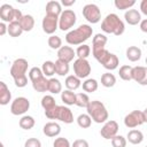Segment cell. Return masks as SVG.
Segmentation results:
<instances>
[{"mask_svg": "<svg viewBox=\"0 0 147 147\" xmlns=\"http://www.w3.org/2000/svg\"><path fill=\"white\" fill-rule=\"evenodd\" d=\"M29 63L25 59H16L10 67V76L14 79V83L17 87H25L28 84V71Z\"/></svg>", "mask_w": 147, "mask_h": 147, "instance_id": "obj_1", "label": "cell"}, {"mask_svg": "<svg viewBox=\"0 0 147 147\" xmlns=\"http://www.w3.org/2000/svg\"><path fill=\"white\" fill-rule=\"evenodd\" d=\"M92 34L93 29L88 24H82L65 34V41L69 45H83L90 37H92Z\"/></svg>", "mask_w": 147, "mask_h": 147, "instance_id": "obj_2", "label": "cell"}, {"mask_svg": "<svg viewBox=\"0 0 147 147\" xmlns=\"http://www.w3.org/2000/svg\"><path fill=\"white\" fill-rule=\"evenodd\" d=\"M101 30L106 33L121 36L124 33L125 25H124V22L116 14L111 13V14H108L101 22Z\"/></svg>", "mask_w": 147, "mask_h": 147, "instance_id": "obj_3", "label": "cell"}, {"mask_svg": "<svg viewBox=\"0 0 147 147\" xmlns=\"http://www.w3.org/2000/svg\"><path fill=\"white\" fill-rule=\"evenodd\" d=\"M86 110L90 117L92 118V121H94L95 123H99V124L106 123L108 119V110L101 101H98V100L91 101Z\"/></svg>", "mask_w": 147, "mask_h": 147, "instance_id": "obj_4", "label": "cell"}, {"mask_svg": "<svg viewBox=\"0 0 147 147\" xmlns=\"http://www.w3.org/2000/svg\"><path fill=\"white\" fill-rule=\"evenodd\" d=\"M93 56L107 70H115V69H117V67L119 64V60H118L117 55H115L114 53H110L106 48L100 52L93 53Z\"/></svg>", "mask_w": 147, "mask_h": 147, "instance_id": "obj_5", "label": "cell"}, {"mask_svg": "<svg viewBox=\"0 0 147 147\" xmlns=\"http://www.w3.org/2000/svg\"><path fill=\"white\" fill-rule=\"evenodd\" d=\"M45 116L49 119H59L65 124H70L74 122V114L65 106H56L51 110H46Z\"/></svg>", "mask_w": 147, "mask_h": 147, "instance_id": "obj_6", "label": "cell"}, {"mask_svg": "<svg viewBox=\"0 0 147 147\" xmlns=\"http://www.w3.org/2000/svg\"><path fill=\"white\" fill-rule=\"evenodd\" d=\"M23 17V14L20 9H15L13 6L8 5V3H3L0 7V18L2 20V22H20L21 18Z\"/></svg>", "mask_w": 147, "mask_h": 147, "instance_id": "obj_7", "label": "cell"}, {"mask_svg": "<svg viewBox=\"0 0 147 147\" xmlns=\"http://www.w3.org/2000/svg\"><path fill=\"white\" fill-rule=\"evenodd\" d=\"M76 13L71 9H64L59 17V29L62 31H68L76 24Z\"/></svg>", "mask_w": 147, "mask_h": 147, "instance_id": "obj_8", "label": "cell"}, {"mask_svg": "<svg viewBox=\"0 0 147 147\" xmlns=\"http://www.w3.org/2000/svg\"><path fill=\"white\" fill-rule=\"evenodd\" d=\"M83 16L84 18L92 23V24H95V23H99L100 20H101V10L100 8L95 5V3H87L83 7Z\"/></svg>", "mask_w": 147, "mask_h": 147, "instance_id": "obj_9", "label": "cell"}, {"mask_svg": "<svg viewBox=\"0 0 147 147\" xmlns=\"http://www.w3.org/2000/svg\"><path fill=\"white\" fill-rule=\"evenodd\" d=\"M74 72L79 79L87 78L91 74V64L87 59H77L74 61Z\"/></svg>", "mask_w": 147, "mask_h": 147, "instance_id": "obj_10", "label": "cell"}, {"mask_svg": "<svg viewBox=\"0 0 147 147\" xmlns=\"http://www.w3.org/2000/svg\"><path fill=\"white\" fill-rule=\"evenodd\" d=\"M30 108V101L29 99L24 96H18L14 99V101L10 105V113L15 116L18 115H24Z\"/></svg>", "mask_w": 147, "mask_h": 147, "instance_id": "obj_11", "label": "cell"}, {"mask_svg": "<svg viewBox=\"0 0 147 147\" xmlns=\"http://www.w3.org/2000/svg\"><path fill=\"white\" fill-rule=\"evenodd\" d=\"M144 123H145L144 114L140 110H133L124 117V124L129 129H134L139 125H142Z\"/></svg>", "mask_w": 147, "mask_h": 147, "instance_id": "obj_12", "label": "cell"}, {"mask_svg": "<svg viewBox=\"0 0 147 147\" xmlns=\"http://www.w3.org/2000/svg\"><path fill=\"white\" fill-rule=\"evenodd\" d=\"M117 132H118V123L114 119H110V121H107L102 129L100 130V134L103 139H107V140H111L115 136H117Z\"/></svg>", "mask_w": 147, "mask_h": 147, "instance_id": "obj_13", "label": "cell"}, {"mask_svg": "<svg viewBox=\"0 0 147 147\" xmlns=\"http://www.w3.org/2000/svg\"><path fill=\"white\" fill-rule=\"evenodd\" d=\"M41 26L45 33L47 34H53L57 29H59V17L52 16V15H45L41 22Z\"/></svg>", "mask_w": 147, "mask_h": 147, "instance_id": "obj_14", "label": "cell"}, {"mask_svg": "<svg viewBox=\"0 0 147 147\" xmlns=\"http://www.w3.org/2000/svg\"><path fill=\"white\" fill-rule=\"evenodd\" d=\"M132 80L146 86L147 85V67H133L132 68Z\"/></svg>", "mask_w": 147, "mask_h": 147, "instance_id": "obj_15", "label": "cell"}, {"mask_svg": "<svg viewBox=\"0 0 147 147\" xmlns=\"http://www.w3.org/2000/svg\"><path fill=\"white\" fill-rule=\"evenodd\" d=\"M75 56H76V51H74V48L70 46H62L57 51V60L64 61L67 63H70Z\"/></svg>", "mask_w": 147, "mask_h": 147, "instance_id": "obj_16", "label": "cell"}, {"mask_svg": "<svg viewBox=\"0 0 147 147\" xmlns=\"http://www.w3.org/2000/svg\"><path fill=\"white\" fill-rule=\"evenodd\" d=\"M107 40L108 39L103 33H96L92 40V53H96V52L105 49Z\"/></svg>", "mask_w": 147, "mask_h": 147, "instance_id": "obj_17", "label": "cell"}, {"mask_svg": "<svg viewBox=\"0 0 147 147\" xmlns=\"http://www.w3.org/2000/svg\"><path fill=\"white\" fill-rule=\"evenodd\" d=\"M42 132L46 137H49V138L57 137L61 133V126L56 122H48L44 125Z\"/></svg>", "mask_w": 147, "mask_h": 147, "instance_id": "obj_18", "label": "cell"}, {"mask_svg": "<svg viewBox=\"0 0 147 147\" xmlns=\"http://www.w3.org/2000/svg\"><path fill=\"white\" fill-rule=\"evenodd\" d=\"M125 22L130 25H137L138 23L140 24L141 22V14L137 9H129L124 14Z\"/></svg>", "mask_w": 147, "mask_h": 147, "instance_id": "obj_19", "label": "cell"}, {"mask_svg": "<svg viewBox=\"0 0 147 147\" xmlns=\"http://www.w3.org/2000/svg\"><path fill=\"white\" fill-rule=\"evenodd\" d=\"M62 11L63 10H62L61 3L59 1H48L46 3V14L47 15L60 17V15L62 14Z\"/></svg>", "mask_w": 147, "mask_h": 147, "instance_id": "obj_20", "label": "cell"}, {"mask_svg": "<svg viewBox=\"0 0 147 147\" xmlns=\"http://www.w3.org/2000/svg\"><path fill=\"white\" fill-rule=\"evenodd\" d=\"M11 100V93L5 82H0V105L6 106Z\"/></svg>", "mask_w": 147, "mask_h": 147, "instance_id": "obj_21", "label": "cell"}, {"mask_svg": "<svg viewBox=\"0 0 147 147\" xmlns=\"http://www.w3.org/2000/svg\"><path fill=\"white\" fill-rule=\"evenodd\" d=\"M64 85H65L67 90L75 91V90H77V88L80 87L82 82H80V79H79L77 76H75V75H69V76H67V78H65V80H64Z\"/></svg>", "mask_w": 147, "mask_h": 147, "instance_id": "obj_22", "label": "cell"}, {"mask_svg": "<svg viewBox=\"0 0 147 147\" xmlns=\"http://www.w3.org/2000/svg\"><path fill=\"white\" fill-rule=\"evenodd\" d=\"M126 138H127L129 142H131L132 145H139L144 140V134H142V132L140 130L133 129V130H130L127 132V137Z\"/></svg>", "mask_w": 147, "mask_h": 147, "instance_id": "obj_23", "label": "cell"}, {"mask_svg": "<svg viewBox=\"0 0 147 147\" xmlns=\"http://www.w3.org/2000/svg\"><path fill=\"white\" fill-rule=\"evenodd\" d=\"M126 57L131 62H137L141 59V49L137 46H130L126 48Z\"/></svg>", "mask_w": 147, "mask_h": 147, "instance_id": "obj_24", "label": "cell"}, {"mask_svg": "<svg viewBox=\"0 0 147 147\" xmlns=\"http://www.w3.org/2000/svg\"><path fill=\"white\" fill-rule=\"evenodd\" d=\"M31 83H32L33 90L37 91V92L44 93V92L48 91V79H47L45 76H42L41 78H39V79H37V80H33V82H31Z\"/></svg>", "mask_w": 147, "mask_h": 147, "instance_id": "obj_25", "label": "cell"}, {"mask_svg": "<svg viewBox=\"0 0 147 147\" xmlns=\"http://www.w3.org/2000/svg\"><path fill=\"white\" fill-rule=\"evenodd\" d=\"M20 24H21L23 31L29 32V31H31V30L33 29V26H34V18H33L32 15H28V14H26V15H23V17H22L21 21H20Z\"/></svg>", "mask_w": 147, "mask_h": 147, "instance_id": "obj_26", "label": "cell"}, {"mask_svg": "<svg viewBox=\"0 0 147 147\" xmlns=\"http://www.w3.org/2000/svg\"><path fill=\"white\" fill-rule=\"evenodd\" d=\"M61 100L67 106H72L76 103V93L70 90H65L61 93Z\"/></svg>", "mask_w": 147, "mask_h": 147, "instance_id": "obj_27", "label": "cell"}, {"mask_svg": "<svg viewBox=\"0 0 147 147\" xmlns=\"http://www.w3.org/2000/svg\"><path fill=\"white\" fill-rule=\"evenodd\" d=\"M48 92L52 94H59L62 93V84L56 78H49L48 79Z\"/></svg>", "mask_w": 147, "mask_h": 147, "instance_id": "obj_28", "label": "cell"}, {"mask_svg": "<svg viewBox=\"0 0 147 147\" xmlns=\"http://www.w3.org/2000/svg\"><path fill=\"white\" fill-rule=\"evenodd\" d=\"M18 124H20L21 129H23V130H31V129L34 126L36 121H34V118H33L32 116L24 115V116H22V117H21V119H20Z\"/></svg>", "mask_w": 147, "mask_h": 147, "instance_id": "obj_29", "label": "cell"}, {"mask_svg": "<svg viewBox=\"0 0 147 147\" xmlns=\"http://www.w3.org/2000/svg\"><path fill=\"white\" fill-rule=\"evenodd\" d=\"M69 63L61 61V60H56L55 61V74H57L59 76H65L69 72Z\"/></svg>", "mask_w": 147, "mask_h": 147, "instance_id": "obj_30", "label": "cell"}, {"mask_svg": "<svg viewBox=\"0 0 147 147\" xmlns=\"http://www.w3.org/2000/svg\"><path fill=\"white\" fill-rule=\"evenodd\" d=\"M22 32H23V29H22L20 22L15 21V22H11V23L8 24V34L10 37H14V38L20 37L22 34Z\"/></svg>", "mask_w": 147, "mask_h": 147, "instance_id": "obj_31", "label": "cell"}, {"mask_svg": "<svg viewBox=\"0 0 147 147\" xmlns=\"http://www.w3.org/2000/svg\"><path fill=\"white\" fill-rule=\"evenodd\" d=\"M116 84V77L114 74L105 72L101 76V85L105 87H113Z\"/></svg>", "mask_w": 147, "mask_h": 147, "instance_id": "obj_32", "label": "cell"}, {"mask_svg": "<svg viewBox=\"0 0 147 147\" xmlns=\"http://www.w3.org/2000/svg\"><path fill=\"white\" fill-rule=\"evenodd\" d=\"M98 86H99V84H98L96 79H94V78H87V79H85V82H83V90L87 93L95 92L98 90Z\"/></svg>", "mask_w": 147, "mask_h": 147, "instance_id": "obj_33", "label": "cell"}, {"mask_svg": "<svg viewBox=\"0 0 147 147\" xmlns=\"http://www.w3.org/2000/svg\"><path fill=\"white\" fill-rule=\"evenodd\" d=\"M42 74L45 77H52L55 74V62L53 61H45L41 67Z\"/></svg>", "mask_w": 147, "mask_h": 147, "instance_id": "obj_34", "label": "cell"}, {"mask_svg": "<svg viewBox=\"0 0 147 147\" xmlns=\"http://www.w3.org/2000/svg\"><path fill=\"white\" fill-rule=\"evenodd\" d=\"M90 98L86 93H77L76 94V106L80 107V108H87L90 105Z\"/></svg>", "mask_w": 147, "mask_h": 147, "instance_id": "obj_35", "label": "cell"}, {"mask_svg": "<svg viewBox=\"0 0 147 147\" xmlns=\"http://www.w3.org/2000/svg\"><path fill=\"white\" fill-rule=\"evenodd\" d=\"M118 74H119V77L123 80H126V82L132 80V67L131 65H127V64L122 65L119 68Z\"/></svg>", "mask_w": 147, "mask_h": 147, "instance_id": "obj_36", "label": "cell"}, {"mask_svg": "<svg viewBox=\"0 0 147 147\" xmlns=\"http://www.w3.org/2000/svg\"><path fill=\"white\" fill-rule=\"evenodd\" d=\"M57 105L55 103V99L52 95H44L41 99V107L46 110H51L53 108H55Z\"/></svg>", "mask_w": 147, "mask_h": 147, "instance_id": "obj_37", "label": "cell"}, {"mask_svg": "<svg viewBox=\"0 0 147 147\" xmlns=\"http://www.w3.org/2000/svg\"><path fill=\"white\" fill-rule=\"evenodd\" d=\"M136 3L134 0H115L114 5L117 9L119 10H125V9H131V7H133Z\"/></svg>", "mask_w": 147, "mask_h": 147, "instance_id": "obj_38", "label": "cell"}, {"mask_svg": "<svg viewBox=\"0 0 147 147\" xmlns=\"http://www.w3.org/2000/svg\"><path fill=\"white\" fill-rule=\"evenodd\" d=\"M77 124L82 127V129H87L91 126L92 124V118L90 117L88 114H80L77 117Z\"/></svg>", "mask_w": 147, "mask_h": 147, "instance_id": "obj_39", "label": "cell"}, {"mask_svg": "<svg viewBox=\"0 0 147 147\" xmlns=\"http://www.w3.org/2000/svg\"><path fill=\"white\" fill-rule=\"evenodd\" d=\"M90 54H91V48L86 44L79 45L76 49V55L78 56V59H87L90 56Z\"/></svg>", "mask_w": 147, "mask_h": 147, "instance_id": "obj_40", "label": "cell"}, {"mask_svg": "<svg viewBox=\"0 0 147 147\" xmlns=\"http://www.w3.org/2000/svg\"><path fill=\"white\" fill-rule=\"evenodd\" d=\"M47 42H48V46H49L52 49H57V51H59V49L62 47V39H61L59 36H55V34H52V36L48 38Z\"/></svg>", "mask_w": 147, "mask_h": 147, "instance_id": "obj_41", "label": "cell"}, {"mask_svg": "<svg viewBox=\"0 0 147 147\" xmlns=\"http://www.w3.org/2000/svg\"><path fill=\"white\" fill-rule=\"evenodd\" d=\"M42 76H44L42 70H41L40 68H38V67H33V68H31L30 71H29V78H30L31 82L37 80V79L41 78Z\"/></svg>", "mask_w": 147, "mask_h": 147, "instance_id": "obj_42", "label": "cell"}, {"mask_svg": "<svg viewBox=\"0 0 147 147\" xmlns=\"http://www.w3.org/2000/svg\"><path fill=\"white\" fill-rule=\"evenodd\" d=\"M113 147H126V139L123 136H115L111 139Z\"/></svg>", "mask_w": 147, "mask_h": 147, "instance_id": "obj_43", "label": "cell"}, {"mask_svg": "<svg viewBox=\"0 0 147 147\" xmlns=\"http://www.w3.org/2000/svg\"><path fill=\"white\" fill-rule=\"evenodd\" d=\"M53 147H71V145L67 138L59 137V138H55L53 142Z\"/></svg>", "mask_w": 147, "mask_h": 147, "instance_id": "obj_44", "label": "cell"}, {"mask_svg": "<svg viewBox=\"0 0 147 147\" xmlns=\"http://www.w3.org/2000/svg\"><path fill=\"white\" fill-rule=\"evenodd\" d=\"M24 147H41V142L37 138H29L25 141Z\"/></svg>", "mask_w": 147, "mask_h": 147, "instance_id": "obj_45", "label": "cell"}, {"mask_svg": "<svg viewBox=\"0 0 147 147\" xmlns=\"http://www.w3.org/2000/svg\"><path fill=\"white\" fill-rule=\"evenodd\" d=\"M71 147H90V146H88V142L85 139H77L72 142Z\"/></svg>", "mask_w": 147, "mask_h": 147, "instance_id": "obj_46", "label": "cell"}, {"mask_svg": "<svg viewBox=\"0 0 147 147\" xmlns=\"http://www.w3.org/2000/svg\"><path fill=\"white\" fill-rule=\"evenodd\" d=\"M140 10H141V13L144 15L147 16V0H142L140 2Z\"/></svg>", "mask_w": 147, "mask_h": 147, "instance_id": "obj_47", "label": "cell"}, {"mask_svg": "<svg viewBox=\"0 0 147 147\" xmlns=\"http://www.w3.org/2000/svg\"><path fill=\"white\" fill-rule=\"evenodd\" d=\"M6 32H8V25L5 24V22L0 23V36H5Z\"/></svg>", "mask_w": 147, "mask_h": 147, "instance_id": "obj_48", "label": "cell"}, {"mask_svg": "<svg viewBox=\"0 0 147 147\" xmlns=\"http://www.w3.org/2000/svg\"><path fill=\"white\" fill-rule=\"evenodd\" d=\"M139 26H140V30H141L142 32L147 33V18H145V20H141V22H140Z\"/></svg>", "mask_w": 147, "mask_h": 147, "instance_id": "obj_49", "label": "cell"}, {"mask_svg": "<svg viewBox=\"0 0 147 147\" xmlns=\"http://www.w3.org/2000/svg\"><path fill=\"white\" fill-rule=\"evenodd\" d=\"M76 1L75 0H70V1H67V0H62L61 1V5H63L64 7H69V6H72Z\"/></svg>", "mask_w": 147, "mask_h": 147, "instance_id": "obj_50", "label": "cell"}, {"mask_svg": "<svg viewBox=\"0 0 147 147\" xmlns=\"http://www.w3.org/2000/svg\"><path fill=\"white\" fill-rule=\"evenodd\" d=\"M142 114H144V118H145V123H147V108L142 111Z\"/></svg>", "mask_w": 147, "mask_h": 147, "instance_id": "obj_51", "label": "cell"}, {"mask_svg": "<svg viewBox=\"0 0 147 147\" xmlns=\"http://www.w3.org/2000/svg\"><path fill=\"white\" fill-rule=\"evenodd\" d=\"M0 147H5V145H3L2 142H1V144H0Z\"/></svg>", "mask_w": 147, "mask_h": 147, "instance_id": "obj_52", "label": "cell"}, {"mask_svg": "<svg viewBox=\"0 0 147 147\" xmlns=\"http://www.w3.org/2000/svg\"><path fill=\"white\" fill-rule=\"evenodd\" d=\"M146 64H147V57H146Z\"/></svg>", "mask_w": 147, "mask_h": 147, "instance_id": "obj_53", "label": "cell"}, {"mask_svg": "<svg viewBox=\"0 0 147 147\" xmlns=\"http://www.w3.org/2000/svg\"><path fill=\"white\" fill-rule=\"evenodd\" d=\"M146 147H147V146H146Z\"/></svg>", "mask_w": 147, "mask_h": 147, "instance_id": "obj_54", "label": "cell"}]
</instances>
